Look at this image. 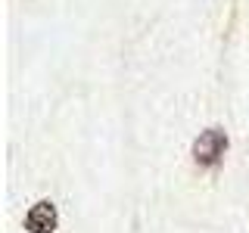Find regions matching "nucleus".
Wrapping results in <instances>:
<instances>
[{"mask_svg": "<svg viewBox=\"0 0 249 233\" xmlns=\"http://www.w3.org/2000/svg\"><path fill=\"white\" fill-rule=\"evenodd\" d=\"M228 152V134L221 128H206L202 134L193 140V159L199 165H218Z\"/></svg>", "mask_w": 249, "mask_h": 233, "instance_id": "f257e3e1", "label": "nucleus"}, {"mask_svg": "<svg viewBox=\"0 0 249 233\" xmlns=\"http://www.w3.org/2000/svg\"><path fill=\"white\" fill-rule=\"evenodd\" d=\"M56 224H59V215H56V205L53 202H35V205L28 208V215H25V230L28 233H53L56 230Z\"/></svg>", "mask_w": 249, "mask_h": 233, "instance_id": "f03ea898", "label": "nucleus"}]
</instances>
